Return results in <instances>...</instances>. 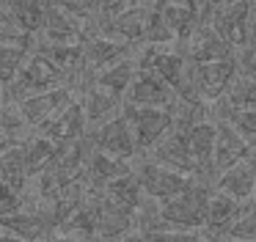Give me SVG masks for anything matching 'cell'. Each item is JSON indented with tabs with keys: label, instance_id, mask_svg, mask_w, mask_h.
Here are the masks:
<instances>
[{
	"label": "cell",
	"instance_id": "cell-1",
	"mask_svg": "<svg viewBox=\"0 0 256 242\" xmlns=\"http://www.w3.org/2000/svg\"><path fill=\"white\" fill-rule=\"evenodd\" d=\"M64 80H66V74H64L50 58L34 52L25 60V66L17 74V80L6 88V99L8 102H20V99L30 96V94H42V91H50V88H58Z\"/></svg>",
	"mask_w": 256,
	"mask_h": 242
},
{
	"label": "cell",
	"instance_id": "cell-2",
	"mask_svg": "<svg viewBox=\"0 0 256 242\" xmlns=\"http://www.w3.org/2000/svg\"><path fill=\"white\" fill-rule=\"evenodd\" d=\"M132 170H135V176H138L144 192L149 198H154V201H160V204L176 198L179 192L190 184L188 174H179V170H174V168H166V165H160L152 157H146V160H140L138 165H132Z\"/></svg>",
	"mask_w": 256,
	"mask_h": 242
},
{
	"label": "cell",
	"instance_id": "cell-3",
	"mask_svg": "<svg viewBox=\"0 0 256 242\" xmlns=\"http://www.w3.org/2000/svg\"><path fill=\"white\" fill-rule=\"evenodd\" d=\"M124 113L132 124L138 152L149 154L174 130V113L168 108H132V104H124Z\"/></svg>",
	"mask_w": 256,
	"mask_h": 242
},
{
	"label": "cell",
	"instance_id": "cell-4",
	"mask_svg": "<svg viewBox=\"0 0 256 242\" xmlns=\"http://www.w3.org/2000/svg\"><path fill=\"white\" fill-rule=\"evenodd\" d=\"M248 16H250V0H237V3H226V6L212 8L206 22H210L234 50H248L250 47Z\"/></svg>",
	"mask_w": 256,
	"mask_h": 242
},
{
	"label": "cell",
	"instance_id": "cell-5",
	"mask_svg": "<svg viewBox=\"0 0 256 242\" xmlns=\"http://www.w3.org/2000/svg\"><path fill=\"white\" fill-rule=\"evenodd\" d=\"M91 201L96 209V240L100 242H116L132 231L135 214L130 209L118 206L113 198H108L102 190H94V187H91Z\"/></svg>",
	"mask_w": 256,
	"mask_h": 242
},
{
	"label": "cell",
	"instance_id": "cell-6",
	"mask_svg": "<svg viewBox=\"0 0 256 242\" xmlns=\"http://www.w3.org/2000/svg\"><path fill=\"white\" fill-rule=\"evenodd\" d=\"M91 140H94V146L100 152L130 160V162L138 154V140H135V132H132V124H130L127 113H118L116 118L100 124L94 130V135H91Z\"/></svg>",
	"mask_w": 256,
	"mask_h": 242
},
{
	"label": "cell",
	"instance_id": "cell-7",
	"mask_svg": "<svg viewBox=\"0 0 256 242\" xmlns=\"http://www.w3.org/2000/svg\"><path fill=\"white\" fill-rule=\"evenodd\" d=\"M176 99H179L176 91L149 69H140L138 77L132 80V86L124 94V104H132V108H168L171 110L176 104Z\"/></svg>",
	"mask_w": 256,
	"mask_h": 242
},
{
	"label": "cell",
	"instance_id": "cell-8",
	"mask_svg": "<svg viewBox=\"0 0 256 242\" xmlns=\"http://www.w3.org/2000/svg\"><path fill=\"white\" fill-rule=\"evenodd\" d=\"M154 8H160V6H157V3L130 6V8L118 11L116 16H110V20H100L102 22L100 33L113 36V38H122V42H127V44L144 42V38H146V28H149V22H152Z\"/></svg>",
	"mask_w": 256,
	"mask_h": 242
},
{
	"label": "cell",
	"instance_id": "cell-9",
	"mask_svg": "<svg viewBox=\"0 0 256 242\" xmlns=\"http://www.w3.org/2000/svg\"><path fill=\"white\" fill-rule=\"evenodd\" d=\"M184 55L196 64H210V60H220V58H232L234 55V47L210 25V22H201L196 25L193 30L184 36Z\"/></svg>",
	"mask_w": 256,
	"mask_h": 242
},
{
	"label": "cell",
	"instance_id": "cell-10",
	"mask_svg": "<svg viewBox=\"0 0 256 242\" xmlns=\"http://www.w3.org/2000/svg\"><path fill=\"white\" fill-rule=\"evenodd\" d=\"M72 99V88L69 86H58V88H50V91H42V94H30V96L20 99V110H22L28 126H36L39 130L44 121H50L56 113H61Z\"/></svg>",
	"mask_w": 256,
	"mask_h": 242
},
{
	"label": "cell",
	"instance_id": "cell-11",
	"mask_svg": "<svg viewBox=\"0 0 256 242\" xmlns=\"http://www.w3.org/2000/svg\"><path fill=\"white\" fill-rule=\"evenodd\" d=\"M80 22L83 20L69 14L58 0L47 3V20H44V28H42V36H44L47 44H83L88 33Z\"/></svg>",
	"mask_w": 256,
	"mask_h": 242
},
{
	"label": "cell",
	"instance_id": "cell-12",
	"mask_svg": "<svg viewBox=\"0 0 256 242\" xmlns=\"http://www.w3.org/2000/svg\"><path fill=\"white\" fill-rule=\"evenodd\" d=\"M152 160H157L160 165H166V168H174L179 170V174H198V162L193 160V154H190V146H188V135H184L182 130H171L166 138H162L160 143H157L154 148L149 152Z\"/></svg>",
	"mask_w": 256,
	"mask_h": 242
},
{
	"label": "cell",
	"instance_id": "cell-13",
	"mask_svg": "<svg viewBox=\"0 0 256 242\" xmlns=\"http://www.w3.org/2000/svg\"><path fill=\"white\" fill-rule=\"evenodd\" d=\"M86 124H88V118H86L83 102H69L61 113H56L50 121H44L39 126V135H44L64 146V143L80 140L86 135Z\"/></svg>",
	"mask_w": 256,
	"mask_h": 242
},
{
	"label": "cell",
	"instance_id": "cell-14",
	"mask_svg": "<svg viewBox=\"0 0 256 242\" xmlns=\"http://www.w3.org/2000/svg\"><path fill=\"white\" fill-rule=\"evenodd\" d=\"M254 154V143L245 135H240L232 124L226 121H218V140H215V157H212V168L218 174H223L226 168L237 165L240 160L250 157Z\"/></svg>",
	"mask_w": 256,
	"mask_h": 242
},
{
	"label": "cell",
	"instance_id": "cell-15",
	"mask_svg": "<svg viewBox=\"0 0 256 242\" xmlns=\"http://www.w3.org/2000/svg\"><path fill=\"white\" fill-rule=\"evenodd\" d=\"M215 190L226 192V196L237 198V201H254L256 192V152L250 157L240 160L237 165L226 168L223 174H218Z\"/></svg>",
	"mask_w": 256,
	"mask_h": 242
},
{
	"label": "cell",
	"instance_id": "cell-16",
	"mask_svg": "<svg viewBox=\"0 0 256 242\" xmlns=\"http://www.w3.org/2000/svg\"><path fill=\"white\" fill-rule=\"evenodd\" d=\"M198 72H201V94H204L206 104H212L228 91L234 77L240 74V60L234 55L220 60H210V64H198Z\"/></svg>",
	"mask_w": 256,
	"mask_h": 242
},
{
	"label": "cell",
	"instance_id": "cell-17",
	"mask_svg": "<svg viewBox=\"0 0 256 242\" xmlns=\"http://www.w3.org/2000/svg\"><path fill=\"white\" fill-rule=\"evenodd\" d=\"M245 206H248L245 201H237V198L215 190L210 198V209H206L204 234L206 236H226V231L237 223V218L245 212Z\"/></svg>",
	"mask_w": 256,
	"mask_h": 242
},
{
	"label": "cell",
	"instance_id": "cell-18",
	"mask_svg": "<svg viewBox=\"0 0 256 242\" xmlns=\"http://www.w3.org/2000/svg\"><path fill=\"white\" fill-rule=\"evenodd\" d=\"M83 58L91 69H108V66L130 58V44L122 38L96 33V36H88L83 42Z\"/></svg>",
	"mask_w": 256,
	"mask_h": 242
},
{
	"label": "cell",
	"instance_id": "cell-19",
	"mask_svg": "<svg viewBox=\"0 0 256 242\" xmlns=\"http://www.w3.org/2000/svg\"><path fill=\"white\" fill-rule=\"evenodd\" d=\"M0 228L8 231V234L20 236V240L28 242H42L44 236H50L52 226L39 209H20V212H12L6 218H0Z\"/></svg>",
	"mask_w": 256,
	"mask_h": 242
},
{
	"label": "cell",
	"instance_id": "cell-20",
	"mask_svg": "<svg viewBox=\"0 0 256 242\" xmlns=\"http://www.w3.org/2000/svg\"><path fill=\"white\" fill-rule=\"evenodd\" d=\"M83 110H86L88 124L100 126V124H105V121L116 118L118 113H124V102H122L118 94L108 91V88H102V86H91L88 91H86Z\"/></svg>",
	"mask_w": 256,
	"mask_h": 242
},
{
	"label": "cell",
	"instance_id": "cell-21",
	"mask_svg": "<svg viewBox=\"0 0 256 242\" xmlns=\"http://www.w3.org/2000/svg\"><path fill=\"white\" fill-rule=\"evenodd\" d=\"M132 170V162L130 160H122V157H113V154H105L100 148H94L88 160V168H86V179L94 190H102L108 182L118 179V176L130 174Z\"/></svg>",
	"mask_w": 256,
	"mask_h": 242
},
{
	"label": "cell",
	"instance_id": "cell-22",
	"mask_svg": "<svg viewBox=\"0 0 256 242\" xmlns=\"http://www.w3.org/2000/svg\"><path fill=\"white\" fill-rule=\"evenodd\" d=\"M188 146L193 160L198 162V168H212V157H215V140H218V121L204 118L198 124H193L188 132Z\"/></svg>",
	"mask_w": 256,
	"mask_h": 242
},
{
	"label": "cell",
	"instance_id": "cell-23",
	"mask_svg": "<svg viewBox=\"0 0 256 242\" xmlns=\"http://www.w3.org/2000/svg\"><path fill=\"white\" fill-rule=\"evenodd\" d=\"M102 192H105L108 198H113L118 206L130 209L132 214L138 212V206L144 204V198H146V192H144V187H140V182H138V176H135V170H130V174L118 176V179L108 182V184L102 187Z\"/></svg>",
	"mask_w": 256,
	"mask_h": 242
},
{
	"label": "cell",
	"instance_id": "cell-24",
	"mask_svg": "<svg viewBox=\"0 0 256 242\" xmlns=\"http://www.w3.org/2000/svg\"><path fill=\"white\" fill-rule=\"evenodd\" d=\"M25 146V162H28V174L30 176H39L56 162L58 152H61V143L50 140L44 135H36L30 140H22Z\"/></svg>",
	"mask_w": 256,
	"mask_h": 242
},
{
	"label": "cell",
	"instance_id": "cell-25",
	"mask_svg": "<svg viewBox=\"0 0 256 242\" xmlns=\"http://www.w3.org/2000/svg\"><path fill=\"white\" fill-rule=\"evenodd\" d=\"M138 72H140L138 60L124 58V60H118V64L108 66V69L96 72V82H94V86H102V88H108V91L124 96V94H127V88L132 86V80L138 77Z\"/></svg>",
	"mask_w": 256,
	"mask_h": 242
},
{
	"label": "cell",
	"instance_id": "cell-26",
	"mask_svg": "<svg viewBox=\"0 0 256 242\" xmlns=\"http://www.w3.org/2000/svg\"><path fill=\"white\" fill-rule=\"evenodd\" d=\"M160 14H162V20L168 22V28L176 33V38H184L196 25L204 22V16H201L198 11L184 6V3H179V0H166V3L160 6Z\"/></svg>",
	"mask_w": 256,
	"mask_h": 242
},
{
	"label": "cell",
	"instance_id": "cell-27",
	"mask_svg": "<svg viewBox=\"0 0 256 242\" xmlns=\"http://www.w3.org/2000/svg\"><path fill=\"white\" fill-rule=\"evenodd\" d=\"M30 174H28V162H25V146L17 143L8 152L0 154V182H8L17 190H25Z\"/></svg>",
	"mask_w": 256,
	"mask_h": 242
},
{
	"label": "cell",
	"instance_id": "cell-28",
	"mask_svg": "<svg viewBox=\"0 0 256 242\" xmlns=\"http://www.w3.org/2000/svg\"><path fill=\"white\" fill-rule=\"evenodd\" d=\"M6 8L14 14V20L25 28V30L34 36V33H42L47 20V3L44 0H3Z\"/></svg>",
	"mask_w": 256,
	"mask_h": 242
},
{
	"label": "cell",
	"instance_id": "cell-29",
	"mask_svg": "<svg viewBox=\"0 0 256 242\" xmlns=\"http://www.w3.org/2000/svg\"><path fill=\"white\" fill-rule=\"evenodd\" d=\"M223 96L228 99L234 110H256V77L250 72L240 69V74L234 77V82Z\"/></svg>",
	"mask_w": 256,
	"mask_h": 242
},
{
	"label": "cell",
	"instance_id": "cell-30",
	"mask_svg": "<svg viewBox=\"0 0 256 242\" xmlns=\"http://www.w3.org/2000/svg\"><path fill=\"white\" fill-rule=\"evenodd\" d=\"M28 50L22 44H0V86L8 88L17 74L22 72L25 60H28Z\"/></svg>",
	"mask_w": 256,
	"mask_h": 242
},
{
	"label": "cell",
	"instance_id": "cell-31",
	"mask_svg": "<svg viewBox=\"0 0 256 242\" xmlns=\"http://www.w3.org/2000/svg\"><path fill=\"white\" fill-rule=\"evenodd\" d=\"M0 44H22V47L34 44V36L14 20V14L6 8L3 0H0Z\"/></svg>",
	"mask_w": 256,
	"mask_h": 242
},
{
	"label": "cell",
	"instance_id": "cell-32",
	"mask_svg": "<svg viewBox=\"0 0 256 242\" xmlns=\"http://www.w3.org/2000/svg\"><path fill=\"white\" fill-rule=\"evenodd\" d=\"M28 126V121H25L22 110H20L17 102H8V99H3L0 102V132H8V135H20V132Z\"/></svg>",
	"mask_w": 256,
	"mask_h": 242
},
{
	"label": "cell",
	"instance_id": "cell-33",
	"mask_svg": "<svg viewBox=\"0 0 256 242\" xmlns=\"http://www.w3.org/2000/svg\"><path fill=\"white\" fill-rule=\"evenodd\" d=\"M226 236L242 240V242H256V201H254V206H245V212L240 214L237 223L226 231Z\"/></svg>",
	"mask_w": 256,
	"mask_h": 242
},
{
	"label": "cell",
	"instance_id": "cell-34",
	"mask_svg": "<svg viewBox=\"0 0 256 242\" xmlns=\"http://www.w3.org/2000/svg\"><path fill=\"white\" fill-rule=\"evenodd\" d=\"M174 38H176V33H174L171 28H168V22L162 20L160 8H154L152 22H149V28H146L144 44H149V47H160V44H168V42H174Z\"/></svg>",
	"mask_w": 256,
	"mask_h": 242
},
{
	"label": "cell",
	"instance_id": "cell-35",
	"mask_svg": "<svg viewBox=\"0 0 256 242\" xmlns=\"http://www.w3.org/2000/svg\"><path fill=\"white\" fill-rule=\"evenodd\" d=\"M226 124H232L240 135H245L250 143H256V110H234L232 108Z\"/></svg>",
	"mask_w": 256,
	"mask_h": 242
},
{
	"label": "cell",
	"instance_id": "cell-36",
	"mask_svg": "<svg viewBox=\"0 0 256 242\" xmlns=\"http://www.w3.org/2000/svg\"><path fill=\"white\" fill-rule=\"evenodd\" d=\"M58 3L83 22H91L96 16H102V0H58Z\"/></svg>",
	"mask_w": 256,
	"mask_h": 242
},
{
	"label": "cell",
	"instance_id": "cell-37",
	"mask_svg": "<svg viewBox=\"0 0 256 242\" xmlns=\"http://www.w3.org/2000/svg\"><path fill=\"white\" fill-rule=\"evenodd\" d=\"M22 204H25L22 190L12 187L8 182H0V218H6V214H12V212H20Z\"/></svg>",
	"mask_w": 256,
	"mask_h": 242
},
{
	"label": "cell",
	"instance_id": "cell-38",
	"mask_svg": "<svg viewBox=\"0 0 256 242\" xmlns=\"http://www.w3.org/2000/svg\"><path fill=\"white\" fill-rule=\"evenodd\" d=\"M201 231H188V228H162L154 234H146L149 242H196Z\"/></svg>",
	"mask_w": 256,
	"mask_h": 242
},
{
	"label": "cell",
	"instance_id": "cell-39",
	"mask_svg": "<svg viewBox=\"0 0 256 242\" xmlns=\"http://www.w3.org/2000/svg\"><path fill=\"white\" fill-rule=\"evenodd\" d=\"M140 0H102V16L100 20H110V16H116L118 11L130 8V6H138Z\"/></svg>",
	"mask_w": 256,
	"mask_h": 242
},
{
	"label": "cell",
	"instance_id": "cell-40",
	"mask_svg": "<svg viewBox=\"0 0 256 242\" xmlns=\"http://www.w3.org/2000/svg\"><path fill=\"white\" fill-rule=\"evenodd\" d=\"M248 33H250V47L248 55L256 50V0H250V16H248Z\"/></svg>",
	"mask_w": 256,
	"mask_h": 242
},
{
	"label": "cell",
	"instance_id": "cell-41",
	"mask_svg": "<svg viewBox=\"0 0 256 242\" xmlns=\"http://www.w3.org/2000/svg\"><path fill=\"white\" fill-rule=\"evenodd\" d=\"M50 242H96V240H88V236H74V234H61V231H58Z\"/></svg>",
	"mask_w": 256,
	"mask_h": 242
},
{
	"label": "cell",
	"instance_id": "cell-42",
	"mask_svg": "<svg viewBox=\"0 0 256 242\" xmlns=\"http://www.w3.org/2000/svg\"><path fill=\"white\" fill-rule=\"evenodd\" d=\"M245 72H250V74L256 77V50L248 55V58H245Z\"/></svg>",
	"mask_w": 256,
	"mask_h": 242
},
{
	"label": "cell",
	"instance_id": "cell-43",
	"mask_svg": "<svg viewBox=\"0 0 256 242\" xmlns=\"http://www.w3.org/2000/svg\"><path fill=\"white\" fill-rule=\"evenodd\" d=\"M0 242H28V240H20V236H14V234H8V231L0 228Z\"/></svg>",
	"mask_w": 256,
	"mask_h": 242
},
{
	"label": "cell",
	"instance_id": "cell-44",
	"mask_svg": "<svg viewBox=\"0 0 256 242\" xmlns=\"http://www.w3.org/2000/svg\"><path fill=\"white\" fill-rule=\"evenodd\" d=\"M210 8H218V6H226V3H237V0H206Z\"/></svg>",
	"mask_w": 256,
	"mask_h": 242
},
{
	"label": "cell",
	"instance_id": "cell-45",
	"mask_svg": "<svg viewBox=\"0 0 256 242\" xmlns=\"http://www.w3.org/2000/svg\"><path fill=\"white\" fill-rule=\"evenodd\" d=\"M196 242H210V240H206V236H204V234H201V236H198V240H196Z\"/></svg>",
	"mask_w": 256,
	"mask_h": 242
},
{
	"label": "cell",
	"instance_id": "cell-46",
	"mask_svg": "<svg viewBox=\"0 0 256 242\" xmlns=\"http://www.w3.org/2000/svg\"><path fill=\"white\" fill-rule=\"evenodd\" d=\"M254 201H256V192H254Z\"/></svg>",
	"mask_w": 256,
	"mask_h": 242
}]
</instances>
